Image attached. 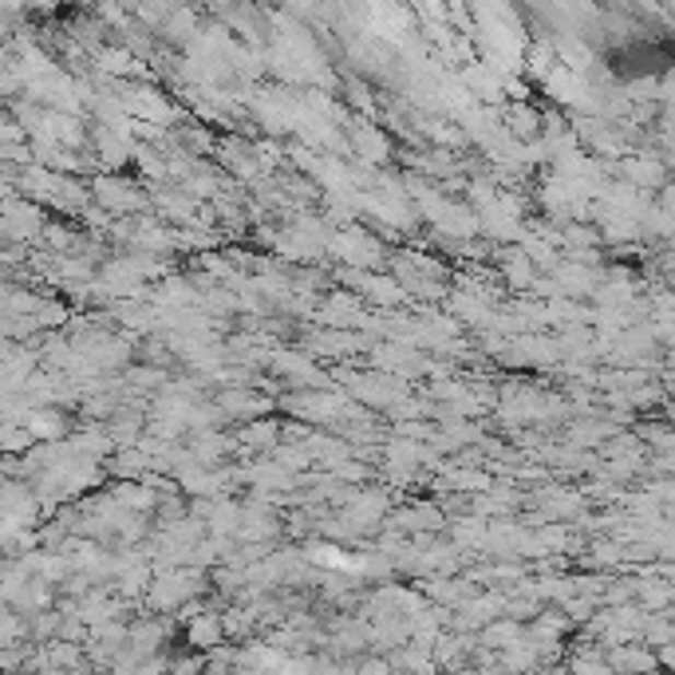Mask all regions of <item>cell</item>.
Returning a JSON list of instances; mask_svg holds the SVG:
<instances>
[{"label": "cell", "instance_id": "6da1fadb", "mask_svg": "<svg viewBox=\"0 0 675 675\" xmlns=\"http://www.w3.org/2000/svg\"><path fill=\"white\" fill-rule=\"evenodd\" d=\"M202 589H206L202 569L178 565V569H159V573H154V585L147 589V601H151L154 613L171 616V613H182L186 601H194Z\"/></svg>", "mask_w": 675, "mask_h": 675}, {"label": "cell", "instance_id": "7a4b0ae2", "mask_svg": "<svg viewBox=\"0 0 675 675\" xmlns=\"http://www.w3.org/2000/svg\"><path fill=\"white\" fill-rule=\"evenodd\" d=\"M182 636H186V644L194 648L198 655H210L225 644V625H222V613L213 605H206L198 616L190 620H182Z\"/></svg>", "mask_w": 675, "mask_h": 675}, {"label": "cell", "instance_id": "3957f363", "mask_svg": "<svg viewBox=\"0 0 675 675\" xmlns=\"http://www.w3.org/2000/svg\"><path fill=\"white\" fill-rule=\"evenodd\" d=\"M91 198L103 206V210L112 213H123V210H135V206H142V194L135 182L127 178H115V174H103V178L91 182Z\"/></svg>", "mask_w": 675, "mask_h": 675}, {"label": "cell", "instance_id": "277c9868", "mask_svg": "<svg viewBox=\"0 0 675 675\" xmlns=\"http://www.w3.org/2000/svg\"><path fill=\"white\" fill-rule=\"evenodd\" d=\"M525 640V625L522 620H510V616H498V620H490V625L478 632V648H486V652H510L514 644H522Z\"/></svg>", "mask_w": 675, "mask_h": 675}, {"label": "cell", "instance_id": "5b68a950", "mask_svg": "<svg viewBox=\"0 0 675 675\" xmlns=\"http://www.w3.org/2000/svg\"><path fill=\"white\" fill-rule=\"evenodd\" d=\"M95 60H100L103 71H112V75H139V60H135L127 48H100L95 51Z\"/></svg>", "mask_w": 675, "mask_h": 675}, {"label": "cell", "instance_id": "8992f818", "mask_svg": "<svg viewBox=\"0 0 675 675\" xmlns=\"http://www.w3.org/2000/svg\"><path fill=\"white\" fill-rule=\"evenodd\" d=\"M655 660H660V667H664V672H675V644L660 648V652H655Z\"/></svg>", "mask_w": 675, "mask_h": 675}]
</instances>
